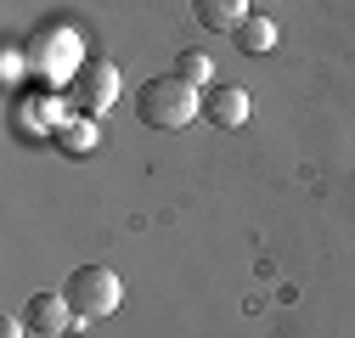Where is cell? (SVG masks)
Here are the masks:
<instances>
[{"instance_id":"1","label":"cell","mask_w":355,"mask_h":338,"mask_svg":"<svg viewBox=\"0 0 355 338\" xmlns=\"http://www.w3.org/2000/svg\"><path fill=\"white\" fill-rule=\"evenodd\" d=\"M198 113H203V96L181 73H158V79H147L136 91V118L147 130H187Z\"/></svg>"},{"instance_id":"2","label":"cell","mask_w":355,"mask_h":338,"mask_svg":"<svg viewBox=\"0 0 355 338\" xmlns=\"http://www.w3.org/2000/svg\"><path fill=\"white\" fill-rule=\"evenodd\" d=\"M62 299L73 305V316H79V327H85V321H102V316L119 310L124 282H119L107 265H79V271L62 282Z\"/></svg>"},{"instance_id":"3","label":"cell","mask_w":355,"mask_h":338,"mask_svg":"<svg viewBox=\"0 0 355 338\" xmlns=\"http://www.w3.org/2000/svg\"><path fill=\"white\" fill-rule=\"evenodd\" d=\"M68 96L96 118V113H107V107H113V96H119V73H113L107 62H85V68L68 79Z\"/></svg>"},{"instance_id":"4","label":"cell","mask_w":355,"mask_h":338,"mask_svg":"<svg viewBox=\"0 0 355 338\" xmlns=\"http://www.w3.org/2000/svg\"><path fill=\"white\" fill-rule=\"evenodd\" d=\"M23 321H28L34 332H46V338H62L79 316H73V305L62 299V293H34V299H28V310H23Z\"/></svg>"},{"instance_id":"5","label":"cell","mask_w":355,"mask_h":338,"mask_svg":"<svg viewBox=\"0 0 355 338\" xmlns=\"http://www.w3.org/2000/svg\"><path fill=\"white\" fill-rule=\"evenodd\" d=\"M203 113H209V124H220V130H243L248 124V91L243 84H209Z\"/></svg>"},{"instance_id":"6","label":"cell","mask_w":355,"mask_h":338,"mask_svg":"<svg viewBox=\"0 0 355 338\" xmlns=\"http://www.w3.org/2000/svg\"><path fill=\"white\" fill-rule=\"evenodd\" d=\"M192 17L209 34H237L248 23V0H192Z\"/></svg>"},{"instance_id":"7","label":"cell","mask_w":355,"mask_h":338,"mask_svg":"<svg viewBox=\"0 0 355 338\" xmlns=\"http://www.w3.org/2000/svg\"><path fill=\"white\" fill-rule=\"evenodd\" d=\"M271 46H277V23H271V17H248V23L237 28V51L259 57V51H271Z\"/></svg>"},{"instance_id":"8","label":"cell","mask_w":355,"mask_h":338,"mask_svg":"<svg viewBox=\"0 0 355 338\" xmlns=\"http://www.w3.org/2000/svg\"><path fill=\"white\" fill-rule=\"evenodd\" d=\"M175 73H181L187 84H214V62L203 51H181V57H175Z\"/></svg>"},{"instance_id":"9","label":"cell","mask_w":355,"mask_h":338,"mask_svg":"<svg viewBox=\"0 0 355 338\" xmlns=\"http://www.w3.org/2000/svg\"><path fill=\"white\" fill-rule=\"evenodd\" d=\"M62 147H68V152H91V147H96V130L79 118V130H62Z\"/></svg>"},{"instance_id":"10","label":"cell","mask_w":355,"mask_h":338,"mask_svg":"<svg viewBox=\"0 0 355 338\" xmlns=\"http://www.w3.org/2000/svg\"><path fill=\"white\" fill-rule=\"evenodd\" d=\"M0 338H23V321H17V316H6V321H0Z\"/></svg>"}]
</instances>
